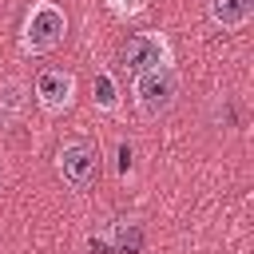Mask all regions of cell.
Returning <instances> with one entry per match:
<instances>
[{"mask_svg": "<svg viewBox=\"0 0 254 254\" xmlns=\"http://www.w3.org/2000/svg\"><path fill=\"white\" fill-rule=\"evenodd\" d=\"M67 36V12L56 4V0H36L28 12H24V24H20V52L24 56H48L64 44Z\"/></svg>", "mask_w": 254, "mask_h": 254, "instance_id": "obj_1", "label": "cell"}, {"mask_svg": "<svg viewBox=\"0 0 254 254\" xmlns=\"http://www.w3.org/2000/svg\"><path fill=\"white\" fill-rule=\"evenodd\" d=\"M131 99L139 107L143 119H159L175 107L179 99V67L167 64V67H151V71H139L131 79Z\"/></svg>", "mask_w": 254, "mask_h": 254, "instance_id": "obj_2", "label": "cell"}, {"mask_svg": "<svg viewBox=\"0 0 254 254\" xmlns=\"http://www.w3.org/2000/svg\"><path fill=\"white\" fill-rule=\"evenodd\" d=\"M119 60H123V67H127L131 75H139V71L175 64V48H171V40H167L163 32H135V36H127Z\"/></svg>", "mask_w": 254, "mask_h": 254, "instance_id": "obj_3", "label": "cell"}, {"mask_svg": "<svg viewBox=\"0 0 254 254\" xmlns=\"http://www.w3.org/2000/svg\"><path fill=\"white\" fill-rule=\"evenodd\" d=\"M56 175L71 187V190H87L99 179V151L83 139H71L56 151Z\"/></svg>", "mask_w": 254, "mask_h": 254, "instance_id": "obj_4", "label": "cell"}, {"mask_svg": "<svg viewBox=\"0 0 254 254\" xmlns=\"http://www.w3.org/2000/svg\"><path fill=\"white\" fill-rule=\"evenodd\" d=\"M36 103L48 115H64L75 103V75L64 67H44L36 75Z\"/></svg>", "mask_w": 254, "mask_h": 254, "instance_id": "obj_5", "label": "cell"}, {"mask_svg": "<svg viewBox=\"0 0 254 254\" xmlns=\"http://www.w3.org/2000/svg\"><path fill=\"white\" fill-rule=\"evenodd\" d=\"M206 16L222 32H238L254 16V0H206Z\"/></svg>", "mask_w": 254, "mask_h": 254, "instance_id": "obj_6", "label": "cell"}, {"mask_svg": "<svg viewBox=\"0 0 254 254\" xmlns=\"http://www.w3.org/2000/svg\"><path fill=\"white\" fill-rule=\"evenodd\" d=\"M24 103H28V83L24 79H4L0 83V127L16 123L20 111H24Z\"/></svg>", "mask_w": 254, "mask_h": 254, "instance_id": "obj_7", "label": "cell"}, {"mask_svg": "<svg viewBox=\"0 0 254 254\" xmlns=\"http://www.w3.org/2000/svg\"><path fill=\"white\" fill-rule=\"evenodd\" d=\"M107 234V246H111V254H139L143 250V226L139 222H115L111 230H103Z\"/></svg>", "mask_w": 254, "mask_h": 254, "instance_id": "obj_8", "label": "cell"}, {"mask_svg": "<svg viewBox=\"0 0 254 254\" xmlns=\"http://www.w3.org/2000/svg\"><path fill=\"white\" fill-rule=\"evenodd\" d=\"M95 107L99 111H119V87L111 79V71H95Z\"/></svg>", "mask_w": 254, "mask_h": 254, "instance_id": "obj_9", "label": "cell"}, {"mask_svg": "<svg viewBox=\"0 0 254 254\" xmlns=\"http://www.w3.org/2000/svg\"><path fill=\"white\" fill-rule=\"evenodd\" d=\"M107 8H111L119 20H135L139 12H147V0H107Z\"/></svg>", "mask_w": 254, "mask_h": 254, "instance_id": "obj_10", "label": "cell"}]
</instances>
